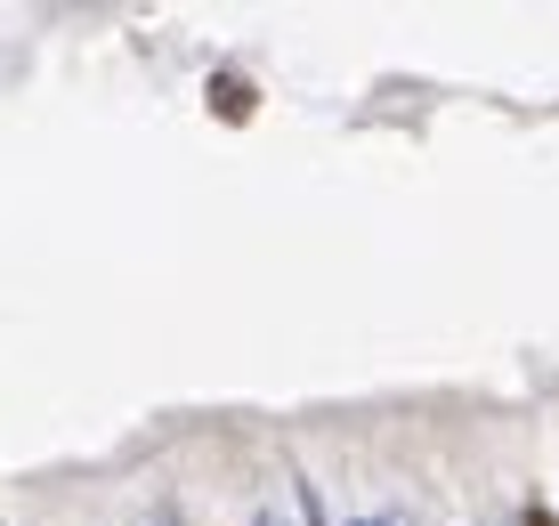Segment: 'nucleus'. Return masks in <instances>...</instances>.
Here are the masks:
<instances>
[{
    "mask_svg": "<svg viewBox=\"0 0 559 526\" xmlns=\"http://www.w3.org/2000/svg\"><path fill=\"white\" fill-rule=\"evenodd\" d=\"M357 526H381V518H357Z\"/></svg>",
    "mask_w": 559,
    "mask_h": 526,
    "instance_id": "2",
    "label": "nucleus"
},
{
    "mask_svg": "<svg viewBox=\"0 0 559 526\" xmlns=\"http://www.w3.org/2000/svg\"><path fill=\"white\" fill-rule=\"evenodd\" d=\"M260 526H276V518H260Z\"/></svg>",
    "mask_w": 559,
    "mask_h": 526,
    "instance_id": "3",
    "label": "nucleus"
},
{
    "mask_svg": "<svg viewBox=\"0 0 559 526\" xmlns=\"http://www.w3.org/2000/svg\"><path fill=\"white\" fill-rule=\"evenodd\" d=\"M211 106H219V122H243V113H252V89H243L236 73H219V82H211Z\"/></svg>",
    "mask_w": 559,
    "mask_h": 526,
    "instance_id": "1",
    "label": "nucleus"
}]
</instances>
